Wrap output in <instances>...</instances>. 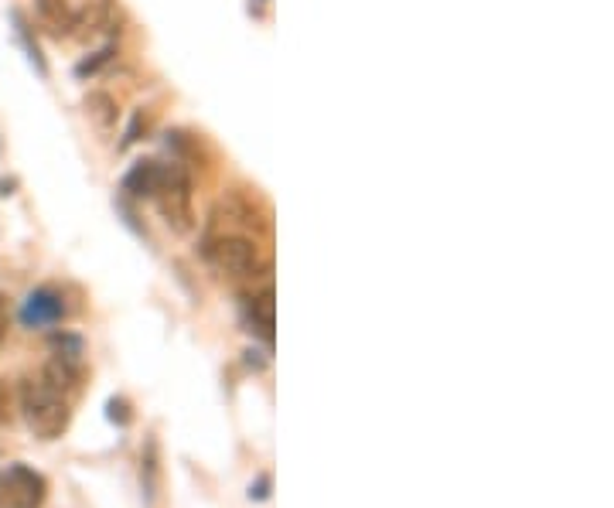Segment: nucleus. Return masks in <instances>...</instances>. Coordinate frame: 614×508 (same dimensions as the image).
Masks as SVG:
<instances>
[{
    "label": "nucleus",
    "mask_w": 614,
    "mask_h": 508,
    "mask_svg": "<svg viewBox=\"0 0 614 508\" xmlns=\"http://www.w3.org/2000/svg\"><path fill=\"white\" fill-rule=\"evenodd\" d=\"M120 4L116 0H89L82 7V14L72 18V31L79 38H106V35H116L120 31Z\"/></svg>",
    "instance_id": "6"
},
{
    "label": "nucleus",
    "mask_w": 614,
    "mask_h": 508,
    "mask_svg": "<svg viewBox=\"0 0 614 508\" xmlns=\"http://www.w3.org/2000/svg\"><path fill=\"white\" fill-rule=\"evenodd\" d=\"M157 208H161L164 222L174 232H192L195 229V212H192V178L181 164H164L161 174V188L154 195Z\"/></svg>",
    "instance_id": "2"
},
{
    "label": "nucleus",
    "mask_w": 614,
    "mask_h": 508,
    "mask_svg": "<svg viewBox=\"0 0 614 508\" xmlns=\"http://www.w3.org/2000/svg\"><path fill=\"white\" fill-rule=\"evenodd\" d=\"M4 338H7V301L0 297V345H4Z\"/></svg>",
    "instance_id": "13"
},
{
    "label": "nucleus",
    "mask_w": 614,
    "mask_h": 508,
    "mask_svg": "<svg viewBox=\"0 0 614 508\" xmlns=\"http://www.w3.org/2000/svg\"><path fill=\"white\" fill-rule=\"evenodd\" d=\"M140 127L147 130V116H144V110H137V113H134V123H130L127 137H123V147H127V144H134V140H140Z\"/></svg>",
    "instance_id": "12"
},
{
    "label": "nucleus",
    "mask_w": 614,
    "mask_h": 508,
    "mask_svg": "<svg viewBox=\"0 0 614 508\" xmlns=\"http://www.w3.org/2000/svg\"><path fill=\"white\" fill-rule=\"evenodd\" d=\"M110 58H113V45L99 48V52H96V55L82 58V62L76 65V76H82V79H86V76H96V72H99V69H103V65H106V62H110Z\"/></svg>",
    "instance_id": "11"
},
{
    "label": "nucleus",
    "mask_w": 614,
    "mask_h": 508,
    "mask_svg": "<svg viewBox=\"0 0 614 508\" xmlns=\"http://www.w3.org/2000/svg\"><path fill=\"white\" fill-rule=\"evenodd\" d=\"M205 260H209L215 270L229 273V277H260L263 260L260 246L253 243L250 236H219L205 243Z\"/></svg>",
    "instance_id": "3"
},
{
    "label": "nucleus",
    "mask_w": 614,
    "mask_h": 508,
    "mask_svg": "<svg viewBox=\"0 0 614 508\" xmlns=\"http://www.w3.org/2000/svg\"><path fill=\"white\" fill-rule=\"evenodd\" d=\"M21 413H24L28 430L35 433L38 440H58L69 430V420H72L69 396L52 389L45 379L21 382Z\"/></svg>",
    "instance_id": "1"
},
{
    "label": "nucleus",
    "mask_w": 614,
    "mask_h": 508,
    "mask_svg": "<svg viewBox=\"0 0 614 508\" xmlns=\"http://www.w3.org/2000/svg\"><path fill=\"white\" fill-rule=\"evenodd\" d=\"M38 14H41V21L48 24V31H52V35H69V31H72V18H76V14L69 11V4H65V0H38Z\"/></svg>",
    "instance_id": "8"
},
{
    "label": "nucleus",
    "mask_w": 614,
    "mask_h": 508,
    "mask_svg": "<svg viewBox=\"0 0 614 508\" xmlns=\"http://www.w3.org/2000/svg\"><path fill=\"white\" fill-rule=\"evenodd\" d=\"M65 297L58 294L55 287H38V290H31L28 297H24V304H21V324L24 328H52V324H58L65 318Z\"/></svg>",
    "instance_id": "5"
},
{
    "label": "nucleus",
    "mask_w": 614,
    "mask_h": 508,
    "mask_svg": "<svg viewBox=\"0 0 614 508\" xmlns=\"http://www.w3.org/2000/svg\"><path fill=\"white\" fill-rule=\"evenodd\" d=\"M161 174H164V164L137 161L134 168L127 171V178H123V191H130L134 198H154L157 188H161Z\"/></svg>",
    "instance_id": "7"
},
{
    "label": "nucleus",
    "mask_w": 614,
    "mask_h": 508,
    "mask_svg": "<svg viewBox=\"0 0 614 508\" xmlns=\"http://www.w3.org/2000/svg\"><path fill=\"white\" fill-rule=\"evenodd\" d=\"M48 498V481L38 471L11 464L0 471V508H41Z\"/></svg>",
    "instance_id": "4"
},
{
    "label": "nucleus",
    "mask_w": 614,
    "mask_h": 508,
    "mask_svg": "<svg viewBox=\"0 0 614 508\" xmlns=\"http://www.w3.org/2000/svg\"><path fill=\"white\" fill-rule=\"evenodd\" d=\"M86 116H89V120H93L103 133H110V130L116 127V103H113V96H106V93H89V96H86Z\"/></svg>",
    "instance_id": "10"
},
{
    "label": "nucleus",
    "mask_w": 614,
    "mask_h": 508,
    "mask_svg": "<svg viewBox=\"0 0 614 508\" xmlns=\"http://www.w3.org/2000/svg\"><path fill=\"white\" fill-rule=\"evenodd\" d=\"M7 403H11V399H7V389H4V382H0V420L7 416Z\"/></svg>",
    "instance_id": "14"
},
{
    "label": "nucleus",
    "mask_w": 614,
    "mask_h": 508,
    "mask_svg": "<svg viewBox=\"0 0 614 508\" xmlns=\"http://www.w3.org/2000/svg\"><path fill=\"white\" fill-rule=\"evenodd\" d=\"M246 311H250L253 328H260L263 338H273V290L267 287V290H260L256 297H250Z\"/></svg>",
    "instance_id": "9"
}]
</instances>
